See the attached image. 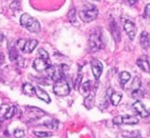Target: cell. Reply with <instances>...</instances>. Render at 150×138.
Returning a JSON list of instances; mask_svg holds the SVG:
<instances>
[{
  "mask_svg": "<svg viewBox=\"0 0 150 138\" xmlns=\"http://www.w3.org/2000/svg\"><path fill=\"white\" fill-rule=\"evenodd\" d=\"M124 29L126 31L127 35L129 36L130 40H134L136 37V33H137V28L135 26V24L131 20H125L124 22Z\"/></svg>",
  "mask_w": 150,
  "mask_h": 138,
  "instance_id": "obj_8",
  "label": "cell"
},
{
  "mask_svg": "<svg viewBox=\"0 0 150 138\" xmlns=\"http://www.w3.org/2000/svg\"><path fill=\"white\" fill-rule=\"evenodd\" d=\"M143 16H144V18H146V20H150V3H148L146 6H145Z\"/></svg>",
  "mask_w": 150,
  "mask_h": 138,
  "instance_id": "obj_32",
  "label": "cell"
},
{
  "mask_svg": "<svg viewBox=\"0 0 150 138\" xmlns=\"http://www.w3.org/2000/svg\"><path fill=\"white\" fill-rule=\"evenodd\" d=\"M139 122L138 118L135 116H131V115H126V116H122V124H128V125H135Z\"/></svg>",
  "mask_w": 150,
  "mask_h": 138,
  "instance_id": "obj_16",
  "label": "cell"
},
{
  "mask_svg": "<svg viewBox=\"0 0 150 138\" xmlns=\"http://www.w3.org/2000/svg\"><path fill=\"white\" fill-rule=\"evenodd\" d=\"M16 111V106H9V108L7 109V111L5 112V114L3 115L4 119H11L14 116Z\"/></svg>",
  "mask_w": 150,
  "mask_h": 138,
  "instance_id": "obj_25",
  "label": "cell"
},
{
  "mask_svg": "<svg viewBox=\"0 0 150 138\" xmlns=\"http://www.w3.org/2000/svg\"><path fill=\"white\" fill-rule=\"evenodd\" d=\"M43 125L45 127L49 129H52V130H56L58 128V125H59V122H58L56 119H51V120H48L46 122L43 123Z\"/></svg>",
  "mask_w": 150,
  "mask_h": 138,
  "instance_id": "obj_21",
  "label": "cell"
},
{
  "mask_svg": "<svg viewBox=\"0 0 150 138\" xmlns=\"http://www.w3.org/2000/svg\"><path fill=\"white\" fill-rule=\"evenodd\" d=\"M35 95H37L40 100H42L43 102H45V103L49 104L50 102H51L49 95H48V93H46L43 89H41L40 86H35Z\"/></svg>",
  "mask_w": 150,
  "mask_h": 138,
  "instance_id": "obj_13",
  "label": "cell"
},
{
  "mask_svg": "<svg viewBox=\"0 0 150 138\" xmlns=\"http://www.w3.org/2000/svg\"><path fill=\"white\" fill-rule=\"evenodd\" d=\"M13 135H14V137H16V138H23L25 136V131L23 130V129L18 128V129H16V130L13 131Z\"/></svg>",
  "mask_w": 150,
  "mask_h": 138,
  "instance_id": "obj_31",
  "label": "cell"
},
{
  "mask_svg": "<svg viewBox=\"0 0 150 138\" xmlns=\"http://www.w3.org/2000/svg\"><path fill=\"white\" fill-rule=\"evenodd\" d=\"M98 15V9L91 3H85L79 11V16L84 22H91Z\"/></svg>",
  "mask_w": 150,
  "mask_h": 138,
  "instance_id": "obj_1",
  "label": "cell"
},
{
  "mask_svg": "<svg viewBox=\"0 0 150 138\" xmlns=\"http://www.w3.org/2000/svg\"><path fill=\"white\" fill-rule=\"evenodd\" d=\"M140 45L144 50H148L150 47V37L149 34L143 31L140 35Z\"/></svg>",
  "mask_w": 150,
  "mask_h": 138,
  "instance_id": "obj_14",
  "label": "cell"
},
{
  "mask_svg": "<svg viewBox=\"0 0 150 138\" xmlns=\"http://www.w3.org/2000/svg\"><path fill=\"white\" fill-rule=\"evenodd\" d=\"M141 86V79L139 76H135L134 79H133V82L131 84V89L132 91H135V89H140Z\"/></svg>",
  "mask_w": 150,
  "mask_h": 138,
  "instance_id": "obj_26",
  "label": "cell"
},
{
  "mask_svg": "<svg viewBox=\"0 0 150 138\" xmlns=\"http://www.w3.org/2000/svg\"><path fill=\"white\" fill-rule=\"evenodd\" d=\"M23 93H25L26 95H29V97H34L35 95V86L31 84V83L27 82V83H24L23 84Z\"/></svg>",
  "mask_w": 150,
  "mask_h": 138,
  "instance_id": "obj_15",
  "label": "cell"
},
{
  "mask_svg": "<svg viewBox=\"0 0 150 138\" xmlns=\"http://www.w3.org/2000/svg\"><path fill=\"white\" fill-rule=\"evenodd\" d=\"M82 78H83L82 74H79V75H78V77L76 78V81H75V89H79V87L81 86Z\"/></svg>",
  "mask_w": 150,
  "mask_h": 138,
  "instance_id": "obj_33",
  "label": "cell"
},
{
  "mask_svg": "<svg viewBox=\"0 0 150 138\" xmlns=\"http://www.w3.org/2000/svg\"><path fill=\"white\" fill-rule=\"evenodd\" d=\"M1 122H2V121H1V120H0V124H1Z\"/></svg>",
  "mask_w": 150,
  "mask_h": 138,
  "instance_id": "obj_39",
  "label": "cell"
},
{
  "mask_svg": "<svg viewBox=\"0 0 150 138\" xmlns=\"http://www.w3.org/2000/svg\"><path fill=\"white\" fill-rule=\"evenodd\" d=\"M94 103H95V95H94V93H90V95H88L87 97L85 98V100H84V106H85L86 108L88 109V110H90V109L93 108V106H94Z\"/></svg>",
  "mask_w": 150,
  "mask_h": 138,
  "instance_id": "obj_19",
  "label": "cell"
},
{
  "mask_svg": "<svg viewBox=\"0 0 150 138\" xmlns=\"http://www.w3.org/2000/svg\"><path fill=\"white\" fill-rule=\"evenodd\" d=\"M122 93L113 91V93H111L110 98H109V101H110V103L112 104L113 106H117V105L120 104V102L122 101Z\"/></svg>",
  "mask_w": 150,
  "mask_h": 138,
  "instance_id": "obj_20",
  "label": "cell"
},
{
  "mask_svg": "<svg viewBox=\"0 0 150 138\" xmlns=\"http://www.w3.org/2000/svg\"><path fill=\"white\" fill-rule=\"evenodd\" d=\"M109 31H110V34L112 36L113 40L115 41V43H120V31L119 28V24L115 22L113 18H111L110 22H109Z\"/></svg>",
  "mask_w": 150,
  "mask_h": 138,
  "instance_id": "obj_6",
  "label": "cell"
},
{
  "mask_svg": "<svg viewBox=\"0 0 150 138\" xmlns=\"http://www.w3.org/2000/svg\"><path fill=\"white\" fill-rule=\"evenodd\" d=\"M127 1H128V3L130 4V5H134L138 0H127Z\"/></svg>",
  "mask_w": 150,
  "mask_h": 138,
  "instance_id": "obj_38",
  "label": "cell"
},
{
  "mask_svg": "<svg viewBox=\"0 0 150 138\" xmlns=\"http://www.w3.org/2000/svg\"><path fill=\"white\" fill-rule=\"evenodd\" d=\"M132 110L134 111L137 115H139L140 117H142V118H147V117L149 116V112L145 109L144 105L139 101H137L136 103L133 104Z\"/></svg>",
  "mask_w": 150,
  "mask_h": 138,
  "instance_id": "obj_10",
  "label": "cell"
},
{
  "mask_svg": "<svg viewBox=\"0 0 150 138\" xmlns=\"http://www.w3.org/2000/svg\"><path fill=\"white\" fill-rule=\"evenodd\" d=\"M91 69H92V72L93 75L95 76L96 79H99L102 74V71H103V65L99 60L97 59H93L91 61Z\"/></svg>",
  "mask_w": 150,
  "mask_h": 138,
  "instance_id": "obj_9",
  "label": "cell"
},
{
  "mask_svg": "<svg viewBox=\"0 0 150 138\" xmlns=\"http://www.w3.org/2000/svg\"><path fill=\"white\" fill-rule=\"evenodd\" d=\"M64 69H67V66H65V65H50V67H48L46 70H47L49 78L56 82V81L62 79L63 74H64V71H65Z\"/></svg>",
  "mask_w": 150,
  "mask_h": 138,
  "instance_id": "obj_4",
  "label": "cell"
},
{
  "mask_svg": "<svg viewBox=\"0 0 150 138\" xmlns=\"http://www.w3.org/2000/svg\"><path fill=\"white\" fill-rule=\"evenodd\" d=\"M143 97H144V93H143V91H141L140 89L133 91V93H132V98H134V99H142Z\"/></svg>",
  "mask_w": 150,
  "mask_h": 138,
  "instance_id": "obj_30",
  "label": "cell"
},
{
  "mask_svg": "<svg viewBox=\"0 0 150 138\" xmlns=\"http://www.w3.org/2000/svg\"><path fill=\"white\" fill-rule=\"evenodd\" d=\"M67 18H69L71 24H77V11H76V8H71V10L67 13Z\"/></svg>",
  "mask_w": 150,
  "mask_h": 138,
  "instance_id": "obj_24",
  "label": "cell"
},
{
  "mask_svg": "<svg viewBox=\"0 0 150 138\" xmlns=\"http://www.w3.org/2000/svg\"><path fill=\"white\" fill-rule=\"evenodd\" d=\"M95 1H99V0H95Z\"/></svg>",
  "mask_w": 150,
  "mask_h": 138,
  "instance_id": "obj_40",
  "label": "cell"
},
{
  "mask_svg": "<svg viewBox=\"0 0 150 138\" xmlns=\"http://www.w3.org/2000/svg\"><path fill=\"white\" fill-rule=\"evenodd\" d=\"M20 22L24 28H26L27 30L29 31V32L35 33V34H37V33L40 32L41 26H40L39 22H38L36 18L32 17L30 14H28V13L23 14V15L21 16Z\"/></svg>",
  "mask_w": 150,
  "mask_h": 138,
  "instance_id": "obj_2",
  "label": "cell"
},
{
  "mask_svg": "<svg viewBox=\"0 0 150 138\" xmlns=\"http://www.w3.org/2000/svg\"><path fill=\"white\" fill-rule=\"evenodd\" d=\"M50 65H51V63H50L49 60H44L39 57L34 60V62H33V67L36 71H38V72L46 70L48 67H50Z\"/></svg>",
  "mask_w": 150,
  "mask_h": 138,
  "instance_id": "obj_7",
  "label": "cell"
},
{
  "mask_svg": "<svg viewBox=\"0 0 150 138\" xmlns=\"http://www.w3.org/2000/svg\"><path fill=\"white\" fill-rule=\"evenodd\" d=\"M103 38L100 29H95L89 37V47L92 52H97L103 48Z\"/></svg>",
  "mask_w": 150,
  "mask_h": 138,
  "instance_id": "obj_3",
  "label": "cell"
},
{
  "mask_svg": "<svg viewBox=\"0 0 150 138\" xmlns=\"http://www.w3.org/2000/svg\"><path fill=\"white\" fill-rule=\"evenodd\" d=\"M26 110L28 111L29 114H32L34 115V118H39V117L43 116V115H45V112L42 110H40V109L38 108H33V107H27Z\"/></svg>",
  "mask_w": 150,
  "mask_h": 138,
  "instance_id": "obj_18",
  "label": "cell"
},
{
  "mask_svg": "<svg viewBox=\"0 0 150 138\" xmlns=\"http://www.w3.org/2000/svg\"><path fill=\"white\" fill-rule=\"evenodd\" d=\"M8 108H9V106H8V105H1V106H0V114L4 115L6 111H7Z\"/></svg>",
  "mask_w": 150,
  "mask_h": 138,
  "instance_id": "obj_36",
  "label": "cell"
},
{
  "mask_svg": "<svg viewBox=\"0 0 150 138\" xmlns=\"http://www.w3.org/2000/svg\"><path fill=\"white\" fill-rule=\"evenodd\" d=\"M4 63V55L2 53H0V66Z\"/></svg>",
  "mask_w": 150,
  "mask_h": 138,
  "instance_id": "obj_37",
  "label": "cell"
},
{
  "mask_svg": "<svg viewBox=\"0 0 150 138\" xmlns=\"http://www.w3.org/2000/svg\"><path fill=\"white\" fill-rule=\"evenodd\" d=\"M122 135L124 136L125 138H140L141 137V134L139 131H122Z\"/></svg>",
  "mask_w": 150,
  "mask_h": 138,
  "instance_id": "obj_23",
  "label": "cell"
},
{
  "mask_svg": "<svg viewBox=\"0 0 150 138\" xmlns=\"http://www.w3.org/2000/svg\"><path fill=\"white\" fill-rule=\"evenodd\" d=\"M37 45H38L37 40H28V41L25 42V45H24V47H23L22 51L26 54H30L35 50Z\"/></svg>",
  "mask_w": 150,
  "mask_h": 138,
  "instance_id": "obj_12",
  "label": "cell"
},
{
  "mask_svg": "<svg viewBox=\"0 0 150 138\" xmlns=\"http://www.w3.org/2000/svg\"><path fill=\"white\" fill-rule=\"evenodd\" d=\"M38 56H39V58H42L44 60H49V54H48V52L46 50L42 49V48H40L38 50Z\"/></svg>",
  "mask_w": 150,
  "mask_h": 138,
  "instance_id": "obj_28",
  "label": "cell"
},
{
  "mask_svg": "<svg viewBox=\"0 0 150 138\" xmlns=\"http://www.w3.org/2000/svg\"><path fill=\"white\" fill-rule=\"evenodd\" d=\"M112 122H113V124H115V125H122V116L115 117Z\"/></svg>",
  "mask_w": 150,
  "mask_h": 138,
  "instance_id": "obj_34",
  "label": "cell"
},
{
  "mask_svg": "<svg viewBox=\"0 0 150 138\" xmlns=\"http://www.w3.org/2000/svg\"><path fill=\"white\" fill-rule=\"evenodd\" d=\"M69 91H71V89H69V83L62 79L56 81L55 84L53 85V93L58 97H67Z\"/></svg>",
  "mask_w": 150,
  "mask_h": 138,
  "instance_id": "obj_5",
  "label": "cell"
},
{
  "mask_svg": "<svg viewBox=\"0 0 150 138\" xmlns=\"http://www.w3.org/2000/svg\"><path fill=\"white\" fill-rule=\"evenodd\" d=\"M25 42H26V40H24V39L18 40V43H16V47H18V49L23 50V47H24V45H25Z\"/></svg>",
  "mask_w": 150,
  "mask_h": 138,
  "instance_id": "obj_35",
  "label": "cell"
},
{
  "mask_svg": "<svg viewBox=\"0 0 150 138\" xmlns=\"http://www.w3.org/2000/svg\"><path fill=\"white\" fill-rule=\"evenodd\" d=\"M81 89H82L81 91H82V93H89L90 89H91V81L88 80V81H86V82H84L83 84L81 85Z\"/></svg>",
  "mask_w": 150,
  "mask_h": 138,
  "instance_id": "obj_29",
  "label": "cell"
},
{
  "mask_svg": "<svg viewBox=\"0 0 150 138\" xmlns=\"http://www.w3.org/2000/svg\"><path fill=\"white\" fill-rule=\"evenodd\" d=\"M8 56H9V60L11 62L18 61V59L20 56H18L16 47H14V46H10V47L8 48Z\"/></svg>",
  "mask_w": 150,
  "mask_h": 138,
  "instance_id": "obj_17",
  "label": "cell"
},
{
  "mask_svg": "<svg viewBox=\"0 0 150 138\" xmlns=\"http://www.w3.org/2000/svg\"><path fill=\"white\" fill-rule=\"evenodd\" d=\"M137 65L140 67L145 72H150V58L147 56H141L138 60H137Z\"/></svg>",
  "mask_w": 150,
  "mask_h": 138,
  "instance_id": "obj_11",
  "label": "cell"
},
{
  "mask_svg": "<svg viewBox=\"0 0 150 138\" xmlns=\"http://www.w3.org/2000/svg\"><path fill=\"white\" fill-rule=\"evenodd\" d=\"M34 135L38 138H48L52 136V133L45 132V131H34Z\"/></svg>",
  "mask_w": 150,
  "mask_h": 138,
  "instance_id": "obj_27",
  "label": "cell"
},
{
  "mask_svg": "<svg viewBox=\"0 0 150 138\" xmlns=\"http://www.w3.org/2000/svg\"><path fill=\"white\" fill-rule=\"evenodd\" d=\"M0 138H2V137H0Z\"/></svg>",
  "mask_w": 150,
  "mask_h": 138,
  "instance_id": "obj_41",
  "label": "cell"
},
{
  "mask_svg": "<svg viewBox=\"0 0 150 138\" xmlns=\"http://www.w3.org/2000/svg\"><path fill=\"white\" fill-rule=\"evenodd\" d=\"M130 78H131L130 73L127 72V71H122V72L120 74V85H122V86H125V85H126V83L130 80Z\"/></svg>",
  "mask_w": 150,
  "mask_h": 138,
  "instance_id": "obj_22",
  "label": "cell"
}]
</instances>
